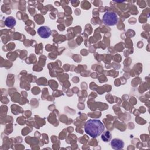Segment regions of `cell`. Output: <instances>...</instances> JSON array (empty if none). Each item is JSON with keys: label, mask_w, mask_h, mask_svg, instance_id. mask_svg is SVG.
Returning a JSON list of instances; mask_svg holds the SVG:
<instances>
[{"label": "cell", "mask_w": 150, "mask_h": 150, "mask_svg": "<svg viewBox=\"0 0 150 150\" xmlns=\"http://www.w3.org/2000/svg\"><path fill=\"white\" fill-rule=\"evenodd\" d=\"M111 138V133L108 131H106L101 136V138L102 139L105 141V142H108Z\"/></svg>", "instance_id": "6"}, {"label": "cell", "mask_w": 150, "mask_h": 150, "mask_svg": "<svg viewBox=\"0 0 150 150\" xmlns=\"http://www.w3.org/2000/svg\"><path fill=\"white\" fill-rule=\"evenodd\" d=\"M38 33L41 38L46 39L50 36L51 30L49 27L43 26L38 29Z\"/></svg>", "instance_id": "3"}, {"label": "cell", "mask_w": 150, "mask_h": 150, "mask_svg": "<svg viewBox=\"0 0 150 150\" xmlns=\"http://www.w3.org/2000/svg\"><path fill=\"white\" fill-rule=\"evenodd\" d=\"M124 142L118 138H114L111 142V146L112 149L117 150L121 149L124 148Z\"/></svg>", "instance_id": "4"}, {"label": "cell", "mask_w": 150, "mask_h": 150, "mask_svg": "<svg viewBox=\"0 0 150 150\" xmlns=\"http://www.w3.org/2000/svg\"><path fill=\"white\" fill-rule=\"evenodd\" d=\"M84 131L89 136L96 138L104 132V126L101 121L90 119L86 122Z\"/></svg>", "instance_id": "1"}, {"label": "cell", "mask_w": 150, "mask_h": 150, "mask_svg": "<svg viewBox=\"0 0 150 150\" xmlns=\"http://www.w3.org/2000/svg\"><path fill=\"white\" fill-rule=\"evenodd\" d=\"M5 25L9 28H12L13 27L15 24H16V21L15 19V18H13L12 16H9L6 18L5 21Z\"/></svg>", "instance_id": "5"}, {"label": "cell", "mask_w": 150, "mask_h": 150, "mask_svg": "<svg viewBox=\"0 0 150 150\" xmlns=\"http://www.w3.org/2000/svg\"><path fill=\"white\" fill-rule=\"evenodd\" d=\"M103 23L107 26H114L118 22V16L116 13L111 12L105 13L103 16Z\"/></svg>", "instance_id": "2"}]
</instances>
